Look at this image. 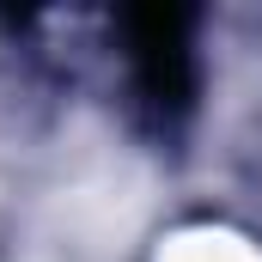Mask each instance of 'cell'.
Here are the masks:
<instances>
[{
	"label": "cell",
	"mask_w": 262,
	"mask_h": 262,
	"mask_svg": "<svg viewBox=\"0 0 262 262\" xmlns=\"http://www.w3.org/2000/svg\"><path fill=\"white\" fill-rule=\"evenodd\" d=\"M122 37H128V61L140 92L165 110V116H183L189 98H195V43H189V12H171V6H146L122 18Z\"/></svg>",
	"instance_id": "obj_1"
}]
</instances>
